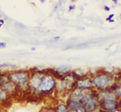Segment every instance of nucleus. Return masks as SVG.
<instances>
[{"label":"nucleus","mask_w":121,"mask_h":112,"mask_svg":"<svg viewBox=\"0 0 121 112\" xmlns=\"http://www.w3.org/2000/svg\"><path fill=\"white\" fill-rule=\"evenodd\" d=\"M29 70L31 72L29 89L32 96L40 100L55 93L56 80L49 73V68L44 69L32 68Z\"/></svg>","instance_id":"1"},{"label":"nucleus","mask_w":121,"mask_h":112,"mask_svg":"<svg viewBox=\"0 0 121 112\" xmlns=\"http://www.w3.org/2000/svg\"><path fill=\"white\" fill-rule=\"evenodd\" d=\"M31 72L29 69H19L15 71H8L7 78L12 82L19 91L25 92L31 94L29 89V80Z\"/></svg>","instance_id":"2"},{"label":"nucleus","mask_w":121,"mask_h":112,"mask_svg":"<svg viewBox=\"0 0 121 112\" xmlns=\"http://www.w3.org/2000/svg\"><path fill=\"white\" fill-rule=\"evenodd\" d=\"M94 89L96 91H105V90H114L117 85L115 76L104 73L100 69L98 70L96 74L91 76Z\"/></svg>","instance_id":"3"},{"label":"nucleus","mask_w":121,"mask_h":112,"mask_svg":"<svg viewBox=\"0 0 121 112\" xmlns=\"http://www.w3.org/2000/svg\"><path fill=\"white\" fill-rule=\"evenodd\" d=\"M0 88L7 91L11 95H13L14 93L19 91L15 84L7 78V76L0 77Z\"/></svg>","instance_id":"4"},{"label":"nucleus","mask_w":121,"mask_h":112,"mask_svg":"<svg viewBox=\"0 0 121 112\" xmlns=\"http://www.w3.org/2000/svg\"><path fill=\"white\" fill-rule=\"evenodd\" d=\"M76 88H78L82 90H86V91H90V90H93L94 86L92 84V79L91 76H86L82 79H80L77 80V84H76Z\"/></svg>","instance_id":"5"},{"label":"nucleus","mask_w":121,"mask_h":112,"mask_svg":"<svg viewBox=\"0 0 121 112\" xmlns=\"http://www.w3.org/2000/svg\"><path fill=\"white\" fill-rule=\"evenodd\" d=\"M97 97L99 102L107 100H119V97L113 90H105V91H97Z\"/></svg>","instance_id":"6"},{"label":"nucleus","mask_w":121,"mask_h":112,"mask_svg":"<svg viewBox=\"0 0 121 112\" xmlns=\"http://www.w3.org/2000/svg\"><path fill=\"white\" fill-rule=\"evenodd\" d=\"M99 106L102 108L103 112H112L118 109V100H107L99 102Z\"/></svg>","instance_id":"7"},{"label":"nucleus","mask_w":121,"mask_h":112,"mask_svg":"<svg viewBox=\"0 0 121 112\" xmlns=\"http://www.w3.org/2000/svg\"><path fill=\"white\" fill-rule=\"evenodd\" d=\"M65 103L69 109L74 110L76 112H86L83 104L80 102V101H78V100L68 97L67 100L65 101Z\"/></svg>","instance_id":"8"},{"label":"nucleus","mask_w":121,"mask_h":112,"mask_svg":"<svg viewBox=\"0 0 121 112\" xmlns=\"http://www.w3.org/2000/svg\"><path fill=\"white\" fill-rule=\"evenodd\" d=\"M83 106L85 107L86 112H91L93 111L95 108H97L99 107V101L98 99L97 95L95 97H93L91 98H90L89 100H87L86 102L83 103Z\"/></svg>","instance_id":"9"},{"label":"nucleus","mask_w":121,"mask_h":112,"mask_svg":"<svg viewBox=\"0 0 121 112\" xmlns=\"http://www.w3.org/2000/svg\"><path fill=\"white\" fill-rule=\"evenodd\" d=\"M72 73H73V75L75 76V78L78 80L86 77V76H89L90 69L86 68H77V69H73Z\"/></svg>","instance_id":"10"},{"label":"nucleus","mask_w":121,"mask_h":112,"mask_svg":"<svg viewBox=\"0 0 121 112\" xmlns=\"http://www.w3.org/2000/svg\"><path fill=\"white\" fill-rule=\"evenodd\" d=\"M86 93V90H82L81 89H78V88H75V89H73L69 93L68 97L72 98V99L78 100V101H79V100L83 97L84 94H85Z\"/></svg>","instance_id":"11"},{"label":"nucleus","mask_w":121,"mask_h":112,"mask_svg":"<svg viewBox=\"0 0 121 112\" xmlns=\"http://www.w3.org/2000/svg\"><path fill=\"white\" fill-rule=\"evenodd\" d=\"M11 94H10L8 92L0 88V104L7 103L11 101Z\"/></svg>","instance_id":"12"},{"label":"nucleus","mask_w":121,"mask_h":112,"mask_svg":"<svg viewBox=\"0 0 121 112\" xmlns=\"http://www.w3.org/2000/svg\"><path fill=\"white\" fill-rule=\"evenodd\" d=\"M56 69L57 70L60 74L63 75V76H65V75H67L69 73H71L73 70L71 66L67 65V64H62V65L56 68Z\"/></svg>","instance_id":"13"},{"label":"nucleus","mask_w":121,"mask_h":112,"mask_svg":"<svg viewBox=\"0 0 121 112\" xmlns=\"http://www.w3.org/2000/svg\"><path fill=\"white\" fill-rule=\"evenodd\" d=\"M69 108L66 105L65 102H60L53 107L54 112H67Z\"/></svg>","instance_id":"14"},{"label":"nucleus","mask_w":121,"mask_h":112,"mask_svg":"<svg viewBox=\"0 0 121 112\" xmlns=\"http://www.w3.org/2000/svg\"><path fill=\"white\" fill-rule=\"evenodd\" d=\"M49 73L51 74L56 80H61L62 78L65 76H63L62 74H60V72L56 69V68H49Z\"/></svg>","instance_id":"15"},{"label":"nucleus","mask_w":121,"mask_h":112,"mask_svg":"<svg viewBox=\"0 0 121 112\" xmlns=\"http://www.w3.org/2000/svg\"><path fill=\"white\" fill-rule=\"evenodd\" d=\"M39 101H40V100H39L38 98H36V97L32 96V94H29L28 96V98H27V102L29 103H32V104H38Z\"/></svg>","instance_id":"16"},{"label":"nucleus","mask_w":121,"mask_h":112,"mask_svg":"<svg viewBox=\"0 0 121 112\" xmlns=\"http://www.w3.org/2000/svg\"><path fill=\"white\" fill-rule=\"evenodd\" d=\"M115 79H116V83L118 86L121 87V70L117 73V75L115 76Z\"/></svg>","instance_id":"17"},{"label":"nucleus","mask_w":121,"mask_h":112,"mask_svg":"<svg viewBox=\"0 0 121 112\" xmlns=\"http://www.w3.org/2000/svg\"><path fill=\"white\" fill-rule=\"evenodd\" d=\"M15 68L16 66L10 63H0V68Z\"/></svg>","instance_id":"18"},{"label":"nucleus","mask_w":121,"mask_h":112,"mask_svg":"<svg viewBox=\"0 0 121 112\" xmlns=\"http://www.w3.org/2000/svg\"><path fill=\"white\" fill-rule=\"evenodd\" d=\"M113 91L115 92V93L117 95V97H118L119 98H121V87H120V86L116 85V88L114 89V90Z\"/></svg>","instance_id":"19"},{"label":"nucleus","mask_w":121,"mask_h":112,"mask_svg":"<svg viewBox=\"0 0 121 112\" xmlns=\"http://www.w3.org/2000/svg\"><path fill=\"white\" fill-rule=\"evenodd\" d=\"M40 112H54L53 108H49V107H44L40 111Z\"/></svg>","instance_id":"20"},{"label":"nucleus","mask_w":121,"mask_h":112,"mask_svg":"<svg viewBox=\"0 0 121 112\" xmlns=\"http://www.w3.org/2000/svg\"><path fill=\"white\" fill-rule=\"evenodd\" d=\"M75 8H76V5L71 4V5L69 6V7H68V11H69H69H73V10H74Z\"/></svg>","instance_id":"21"},{"label":"nucleus","mask_w":121,"mask_h":112,"mask_svg":"<svg viewBox=\"0 0 121 112\" xmlns=\"http://www.w3.org/2000/svg\"><path fill=\"white\" fill-rule=\"evenodd\" d=\"M114 16H115V14H111V15H109L108 16H107L105 19H106L107 21H108V22H109V21L112 20V19L114 18Z\"/></svg>","instance_id":"22"},{"label":"nucleus","mask_w":121,"mask_h":112,"mask_svg":"<svg viewBox=\"0 0 121 112\" xmlns=\"http://www.w3.org/2000/svg\"><path fill=\"white\" fill-rule=\"evenodd\" d=\"M91 112H103V111L102 110V108L100 107V106H99V107H98L97 108H95V109L93 111H91Z\"/></svg>","instance_id":"23"},{"label":"nucleus","mask_w":121,"mask_h":112,"mask_svg":"<svg viewBox=\"0 0 121 112\" xmlns=\"http://www.w3.org/2000/svg\"><path fill=\"white\" fill-rule=\"evenodd\" d=\"M7 46V44L6 42H0V49H3Z\"/></svg>","instance_id":"24"},{"label":"nucleus","mask_w":121,"mask_h":112,"mask_svg":"<svg viewBox=\"0 0 121 112\" xmlns=\"http://www.w3.org/2000/svg\"><path fill=\"white\" fill-rule=\"evenodd\" d=\"M103 10H104L105 11H109L111 10V7H108V6H107V5H105L104 7H103Z\"/></svg>","instance_id":"25"},{"label":"nucleus","mask_w":121,"mask_h":112,"mask_svg":"<svg viewBox=\"0 0 121 112\" xmlns=\"http://www.w3.org/2000/svg\"><path fill=\"white\" fill-rule=\"evenodd\" d=\"M118 105H119V107L121 108V98H119V100H118Z\"/></svg>","instance_id":"26"},{"label":"nucleus","mask_w":121,"mask_h":112,"mask_svg":"<svg viewBox=\"0 0 121 112\" xmlns=\"http://www.w3.org/2000/svg\"><path fill=\"white\" fill-rule=\"evenodd\" d=\"M112 112H121V108L119 107L118 109H116V110H115V111H113Z\"/></svg>","instance_id":"27"},{"label":"nucleus","mask_w":121,"mask_h":112,"mask_svg":"<svg viewBox=\"0 0 121 112\" xmlns=\"http://www.w3.org/2000/svg\"><path fill=\"white\" fill-rule=\"evenodd\" d=\"M60 39V37L59 36H56V37H53V40L54 41H57V40H59Z\"/></svg>","instance_id":"28"},{"label":"nucleus","mask_w":121,"mask_h":112,"mask_svg":"<svg viewBox=\"0 0 121 112\" xmlns=\"http://www.w3.org/2000/svg\"><path fill=\"white\" fill-rule=\"evenodd\" d=\"M113 3H114V4H116V5H117L119 3V2H118V0H113Z\"/></svg>","instance_id":"29"},{"label":"nucleus","mask_w":121,"mask_h":112,"mask_svg":"<svg viewBox=\"0 0 121 112\" xmlns=\"http://www.w3.org/2000/svg\"><path fill=\"white\" fill-rule=\"evenodd\" d=\"M0 23H1L2 24H4V19H0Z\"/></svg>","instance_id":"30"},{"label":"nucleus","mask_w":121,"mask_h":112,"mask_svg":"<svg viewBox=\"0 0 121 112\" xmlns=\"http://www.w3.org/2000/svg\"><path fill=\"white\" fill-rule=\"evenodd\" d=\"M67 112H76L74 110H71V109H69L68 110V111Z\"/></svg>","instance_id":"31"},{"label":"nucleus","mask_w":121,"mask_h":112,"mask_svg":"<svg viewBox=\"0 0 121 112\" xmlns=\"http://www.w3.org/2000/svg\"><path fill=\"white\" fill-rule=\"evenodd\" d=\"M109 22H110V23H114V22H115V19H112V20H110Z\"/></svg>","instance_id":"32"},{"label":"nucleus","mask_w":121,"mask_h":112,"mask_svg":"<svg viewBox=\"0 0 121 112\" xmlns=\"http://www.w3.org/2000/svg\"><path fill=\"white\" fill-rule=\"evenodd\" d=\"M40 3H45V1H44V0H40Z\"/></svg>","instance_id":"33"},{"label":"nucleus","mask_w":121,"mask_h":112,"mask_svg":"<svg viewBox=\"0 0 121 112\" xmlns=\"http://www.w3.org/2000/svg\"><path fill=\"white\" fill-rule=\"evenodd\" d=\"M31 50H36V48H35V47H32V48H31Z\"/></svg>","instance_id":"34"},{"label":"nucleus","mask_w":121,"mask_h":112,"mask_svg":"<svg viewBox=\"0 0 121 112\" xmlns=\"http://www.w3.org/2000/svg\"><path fill=\"white\" fill-rule=\"evenodd\" d=\"M2 25H3V24H2L0 23V28H1V27H2Z\"/></svg>","instance_id":"35"},{"label":"nucleus","mask_w":121,"mask_h":112,"mask_svg":"<svg viewBox=\"0 0 121 112\" xmlns=\"http://www.w3.org/2000/svg\"><path fill=\"white\" fill-rule=\"evenodd\" d=\"M120 19H121V13H120Z\"/></svg>","instance_id":"36"}]
</instances>
